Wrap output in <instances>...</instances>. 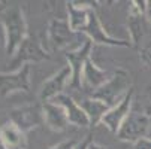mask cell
I'll use <instances>...</instances> for the list:
<instances>
[{"mask_svg": "<svg viewBox=\"0 0 151 149\" xmlns=\"http://www.w3.org/2000/svg\"><path fill=\"white\" fill-rule=\"evenodd\" d=\"M0 24L5 33V51L8 55L14 57L19 45L29 34L23 9L18 5L5 6L0 11Z\"/></svg>", "mask_w": 151, "mask_h": 149, "instance_id": "6da1fadb", "label": "cell"}, {"mask_svg": "<svg viewBox=\"0 0 151 149\" xmlns=\"http://www.w3.org/2000/svg\"><path fill=\"white\" fill-rule=\"evenodd\" d=\"M132 90V79H130V73L124 69H117L111 78L108 79L99 90H96L93 94H90L93 98L102 100L103 103H106L109 108L117 106L124 97L126 94Z\"/></svg>", "mask_w": 151, "mask_h": 149, "instance_id": "7a4b0ae2", "label": "cell"}, {"mask_svg": "<svg viewBox=\"0 0 151 149\" xmlns=\"http://www.w3.org/2000/svg\"><path fill=\"white\" fill-rule=\"evenodd\" d=\"M87 36L82 33H75L69 23L66 19H60V18H52L48 24L47 30V40H48V46L50 51H73L76 49L73 46L75 42L78 43H84Z\"/></svg>", "mask_w": 151, "mask_h": 149, "instance_id": "3957f363", "label": "cell"}, {"mask_svg": "<svg viewBox=\"0 0 151 149\" xmlns=\"http://www.w3.org/2000/svg\"><path fill=\"white\" fill-rule=\"evenodd\" d=\"M47 58H50V51H47L42 46L36 36L27 34V37L23 40V43L19 45L11 61L9 72H17L29 63H40Z\"/></svg>", "mask_w": 151, "mask_h": 149, "instance_id": "277c9868", "label": "cell"}, {"mask_svg": "<svg viewBox=\"0 0 151 149\" xmlns=\"http://www.w3.org/2000/svg\"><path fill=\"white\" fill-rule=\"evenodd\" d=\"M151 124V118L139 111H132L129 116L124 119L123 125L117 133V139L121 142H130L136 143L138 140L144 139L148 133Z\"/></svg>", "mask_w": 151, "mask_h": 149, "instance_id": "5b68a950", "label": "cell"}, {"mask_svg": "<svg viewBox=\"0 0 151 149\" xmlns=\"http://www.w3.org/2000/svg\"><path fill=\"white\" fill-rule=\"evenodd\" d=\"M9 121L15 124L21 131L26 134L32 131L33 128L39 127L44 122V109L42 104L37 103H29L23 104L19 108H15L9 112Z\"/></svg>", "mask_w": 151, "mask_h": 149, "instance_id": "8992f818", "label": "cell"}, {"mask_svg": "<svg viewBox=\"0 0 151 149\" xmlns=\"http://www.w3.org/2000/svg\"><path fill=\"white\" fill-rule=\"evenodd\" d=\"M82 34L87 36L93 43H97V45H106V46H121V48H130L132 46V42L130 40H124V39H115L112 36H109L100 19L96 14V11L91 8L90 9V14H88V23L85 26V29L82 30Z\"/></svg>", "mask_w": 151, "mask_h": 149, "instance_id": "52a82bcc", "label": "cell"}, {"mask_svg": "<svg viewBox=\"0 0 151 149\" xmlns=\"http://www.w3.org/2000/svg\"><path fill=\"white\" fill-rule=\"evenodd\" d=\"M30 88V64L23 66L17 72H0V97L15 93H27Z\"/></svg>", "mask_w": 151, "mask_h": 149, "instance_id": "ba28073f", "label": "cell"}, {"mask_svg": "<svg viewBox=\"0 0 151 149\" xmlns=\"http://www.w3.org/2000/svg\"><path fill=\"white\" fill-rule=\"evenodd\" d=\"M91 48H93V42L87 37L79 48H76L73 51H68L64 54L69 67L72 69V78H70V82H69V87L72 90H82L81 75H82V70H84V66H85V63H87V60H90Z\"/></svg>", "mask_w": 151, "mask_h": 149, "instance_id": "9c48e42d", "label": "cell"}, {"mask_svg": "<svg viewBox=\"0 0 151 149\" xmlns=\"http://www.w3.org/2000/svg\"><path fill=\"white\" fill-rule=\"evenodd\" d=\"M70 78H72V69L69 67V64L63 66L57 73H54L51 78H48L42 83V87L39 90V100L42 103H45L63 94V90L70 82Z\"/></svg>", "mask_w": 151, "mask_h": 149, "instance_id": "30bf717a", "label": "cell"}, {"mask_svg": "<svg viewBox=\"0 0 151 149\" xmlns=\"http://www.w3.org/2000/svg\"><path fill=\"white\" fill-rule=\"evenodd\" d=\"M133 90H130L126 97L117 104L114 106V108H111L109 111H108L105 113V116L102 118V124L106 127L108 130H109L112 134L117 136L118 130H120V127L123 125L124 119L129 116V113L132 112V101H133Z\"/></svg>", "mask_w": 151, "mask_h": 149, "instance_id": "8fae6325", "label": "cell"}, {"mask_svg": "<svg viewBox=\"0 0 151 149\" xmlns=\"http://www.w3.org/2000/svg\"><path fill=\"white\" fill-rule=\"evenodd\" d=\"M145 12H147V2H139L135 0L132 2V8L129 12L127 26L129 33H130V42L133 46H138L141 39L145 34Z\"/></svg>", "mask_w": 151, "mask_h": 149, "instance_id": "7c38bea8", "label": "cell"}, {"mask_svg": "<svg viewBox=\"0 0 151 149\" xmlns=\"http://www.w3.org/2000/svg\"><path fill=\"white\" fill-rule=\"evenodd\" d=\"M57 104H60L61 108L64 109V112H66L68 115V119H69V124L73 125V127H81V128H84V127H90V119L88 116L85 115V112L82 111V108L79 106L78 101L73 100V97H70L69 94H60L57 96L54 100H51Z\"/></svg>", "mask_w": 151, "mask_h": 149, "instance_id": "4fadbf2b", "label": "cell"}, {"mask_svg": "<svg viewBox=\"0 0 151 149\" xmlns=\"http://www.w3.org/2000/svg\"><path fill=\"white\" fill-rule=\"evenodd\" d=\"M111 76L108 75V72H105L103 69H100L96 63L90 58V60H87V63H85L82 75H81V87H82L84 91L93 94Z\"/></svg>", "mask_w": 151, "mask_h": 149, "instance_id": "5bb4252c", "label": "cell"}, {"mask_svg": "<svg viewBox=\"0 0 151 149\" xmlns=\"http://www.w3.org/2000/svg\"><path fill=\"white\" fill-rule=\"evenodd\" d=\"M42 109H44V122L52 131L61 133L68 128V125H70L66 112L60 104L54 101H45L42 103Z\"/></svg>", "mask_w": 151, "mask_h": 149, "instance_id": "9a60e30c", "label": "cell"}, {"mask_svg": "<svg viewBox=\"0 0 151 149\" xmlns=\"http://www.w3.org/2000/svg\"><path fill=\"white\" fill-rule=\"evenodd\" d=\"M0 140L5 149H27V134L11 121L0 125Z\"/></svg>", "mask_w": 151, "mask_h": 149, "instance_id": "2e32d148", "label": "cell"}, {"mask_svg": "<svg viewBox=\"0 0 151 149\" xmlns=\"http://www.w3.org/2000/svg\"><path fill=\"white\" fill-rule=\"evenodd\" d=\"M68 23L75 33H82L88 23V14L91 6H84L78 2H68Z\"/></svg>", "mask_w": 151, "mask_h": 149, "instance_id": "e0dca14e", "label": "cell"}, {"mask_svg": "<svg viewBox=\"0 0 151 149\" xmlns=\"http://www.w3.org/2000/svg\"><path fill=\"white\" fill-rule=\"evenodd\" d=\"M78 103H79V106L82 108V111L85 112V115L88 116L91 127H94L96 124H99L102 121V118L105 116V113L111 109L106 103H103L102 100L93 98L91 96L81 98V101H78Z\"/></svg>", "mask_w": 151, "mask_h": 149, "instance_id": "ac0fdd59", "label": "cell"}, {"mask_svg": "<svg viewBox=\"0 0 151 149\" xmlns=\"http://www.w3.org/2000/svg\"><path fill=\"white\" fill-rule=\"evenodd\" d=\"M76 145H78V142L73 140V139H70V140L60 142V143H57V145H54V146H50V148H47V149H76Z\"/></svg>", "mask_w": 151, "mask_h": 149, "instance_id": "d6986e66", "label": "cell"}, {"mask_svg": "<svg viewBox=\"0 0 151 149\" xmlns=\"http://www.w3.org/2000/svg\"><path fill=\"white\" fill-rule=\"evenodd\" d=\"M132 149H151V139H141L138 140L136 143H133V148Z\"/></svg>", "mask_w": 151, "mask_h": 149, "instance_id": "ffe728a7", "label": "cell"}, {"mask_svg": "<svg viewBox=\"0 0 151 149\" xmlns=\"http://www.w3.org/2000/svg\"><path fill=\"white\" fill-rule=\"evenodd\" d=\"M93 142V137H91V134H87L81 142H78V145H76V149H88V146H90V143Z\"/></svg>", "mask_w": 151, "mask_h": 149, "instance_id": "44dd1931", "label": "cell"}, {"mask_svg": "<svg viewBox=\"0 0 151 149\" xmlns=\"http://www.w3.org/2000/svg\"><path fill=\"white\" fill-rule=\"evenodd\" d=\"M145 16L148 18V21L151 23V0L147 2V12H145Z\"/></svg>", "mask_w": 151, "mask_h": 149, "instance_id": "7402d4cb", "label": "cell"}, {"mask_svg": "<svg viewBox=\"0 0 151 149\" xmlns=\"http://www.w3.org/2000/svg\"><path fill=\"white\" fill-rule=\"evenodd\" d=\"M88 149H108V148H105V146H102V145H99V143L91 142V143H90V146H88Z\"/></svg>", "mask_w": 151, "mask_h": 149, "instance_id": "603a6c76", "label": "cell"}, {"mask_svg": "<svg viewBox=\"0 0 151 149\" xmlns=\"http://www.w3.org/2000/svg\"><path fill=\"white\" fill-rule=\"evenodd\" d=\"M0 149H5V148H3V145H2V140H0Z\"/></svg>", "mask_w": 151, "mask_h": 149, "instance_id": "cb8c5ba5", "label": "cell"}, {"mask_svg": "<svg viewBox=\"0 0 151 149\" xmlns=\"http://www.w3.org/2000/svg\"><path fill=\"white\" fill-rule=\"evenodd\" d=\"M150 58H151V54H150Z\"/></svg>", "mask_w": 151, "mask_h": 149, "instance_id": "d4e9b609", "label": "cell"}]
</instances>
